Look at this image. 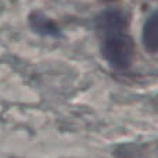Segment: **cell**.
Segmentation results:
<instances>
[{
    "label": "cell",
    "instance_id": "cell-2",
    "mask_svg": "<svg viewBox=\"0 0 158 158\" xmlns=\"http://www.w3.org/2000/svg\"><path fill=\"white\" fill-rule=\"evenodd\" d=\"M143 43L148 53L156 54L158 49V18L157 14H153L147 19L143 29Z\"/></svg>",
    "mask_w": 158,
    "mask_h": 158
},
{
    "label": "cell",
    "instance_id": "cell-3",
    "mask_svg": "<svg viewBox=\"0 0 158 158\" xmlns=\"http://www.w3.org/2000/svg\"><path fill=\"white\" fill-rule=\"evenodd\" d=\"M101 2H104V3H112V2H118V0H101Z\"/></svg>",
    "mask_w": 158,
    "mask_h": 158
},
{
    "label": "cell",
    "instance_id": "cell-1",
    "mask_svg": "<svg viewBox=\"0 0 158 158\" xmlns=\"http://www.w3.org/2000/svg\"><path fill=\"white\" fill-rule=\"evenodd\" d=\"M101 54L117 69H128L135 60V43L129 35V18L121 10H110L97 19Z\"/></svg>",
    "mask_w": 158,
    "mask_h": 158
}]
</instances>
